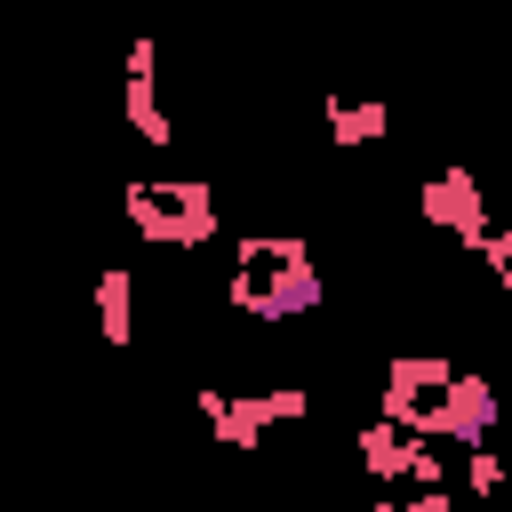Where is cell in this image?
<instances>
[{
  "mask_svg": "<svg viewBox=\"0 0 512 512\" xmlns=\"http://www.w3.org/2000/svg\"><path fill=\"white\" fill-rule=\"evenodd\" d=\"M128 224L152 248H208L216 240V192L208 184H128Z\"/></svg>",
  "mask_w": 512,
  "mask_h": 512,
  "instance_id": "obj_1",
  "label": "cell"
},
{
  "mask_svg": "<svg viewBox=\"0 0 512 512\" xmlns=\"http://www.w3.org/2000/svg\"><path fill=\"white\" fill-rule=\"evenodd\" d=\"M152 64H160V48L152 40H128V80H152Z\"/></svg>",
  "mask_w": 512,
  "mask_h": 512,
  "instance_id": "obj_11",
  "label": "cell"
},
{
  "mask_svg": "<svg viewBox=\"0 0 512 512\" xmlns=\"http://www.w3.org/2000/svg\"><path fill=\"white\" fill-rule=\"evenodd\" d=\"M408 456H416V440L408 432H392V424H360V472L368 480H408Z\"/></svg>",
  "mask_w": 512,
  "mask_h": 512,
  "instance_id": "obj_6",
  "label": "cell"
},
{
  "mask_svg": "<svg viewBox=\"0 0 512 512\" xmlns=\"http://www.w3.org/2000/svg\"><path fill=\"white\" fill-rule=\"evenodd\" d=\"M416 208H424V224H440L456 248H472V256H480V240H488V192H480V176H472V168L432 176V184L416 192Z\"/></svg>",
  "mask_w": 512,
  "mask_h": 512,
  "instance_id": "obj_3",
  "label": "cell"
},
{
  "mask_svg": "<svg viewBox=\"0 0 512 512\" xmlns=\"http://www.w3.org/2000/svg\"><path fill=\"white\" fill-rule=\"evenodd\" d=\"M96 328H104V344H128L136 336V280H128V264H104L96 272Z\"/></svg>",
  "mask_w": 512,
  "mask_h": 512,
  "instance_id": "obj_5",
  "label": "cell"
},
{
  "mask_svg": "<svg viewBox=\"0 0 512 512\" xmlns=\"http://www.w3.org/2000/svg\"><path fill=\"white\" fill-rule=\"evenodd\" d=\"M464 496H504V448H464Z\"/></svg>",
  "mask_w": 512,
  "mask_h": 512,
  "instance_id": "obj_9",
  "label": "cell"
},
{
  "mask_svg": "<svg viewBox=\"0 0 512 512\" xmlns=\"http://www.w3.org/2000/svg\"><path fill=\"white\" fill-rule=\"evenodd\" d=\"M488 424H496V384H488V376H448V392L416 416V440L488 448Z\"/></svg>",
  "mask_w": 512,
  "mask_h": 512,
  "instance_id": "obj_2",
  "label": "cell"
},
{
  "mask_svg": "<svg viewBox=\"0 0 512 512\" xmlns=\"http://www.w3.org/2000/svg\"><path fill=\"white\" fill-rule=\"evenodd\" d=\"M400 512H456V496H448V488H424V496H416V504H400Z\"/></svg>",
  "mask_w": 512,
  "mask_h": 512,
  "instance_id": "obj_12",
  "label": "cell"
},
{
  "mask_svg": "<svg viewBox=\"0 0 512 512\" xmlns=\"http://www.w3.org/2000/svg\"><path fill=\"white\" fill-rule=\"evenodd\" d=\"M128 128L160 152V144H176V128H168V112H160V96H152V80H128Z\"/></svg>",
  "mask_w": 512,
  "mask_h": 512,
  "instance_id": "obj_8",
  "label": "cell"
},
{
  "mask_svg": "<svg viewBox=\"0 0 512 512\" xmlns=\"http://www.w3.org/2000/svg\"><path fill=\"white\" fill-rule=\"evenodd\" d=\"M448 376H456V368H448L440 352H392V360H384V384H392V392H408V400L448 392Z\"/></svg>",
  "mask_w": 512,
  "mask_h": 512,
  "instance_id": "obj_7",
  "label": "cell"
},
{
  "mask_svg": "<svg viewBox=\"0 0 512 512\" xmlns=\"http://www.w3.org/2000/svg\"><path fill=\"white\" fill-rule=\"evenodd\" d=\"M408 480H416V488H448V456H440L432 440H416V456H408Z\"/></svg>",
  "mask_w": 512,
  "mask_h": 512,
  "instance_id": "obj_10",
  "label": "cell"
},
{
  "mask_svg": "<svg viewBox=\"0 0 512 512\" xmlns=\"http://www.w3.org/2000/svg\"><path fill=\"white\" fill-rule=\"evenodd\" d=\"M320 120H328V144H336V152H360V144H384V136H392V112H384V104L320 96Z\"/></svg>",
  "mask_w": 512,
  "mask_h": 512,
  "instance_id": "obj_4",
  "label": "cell"
}]
</instances>
